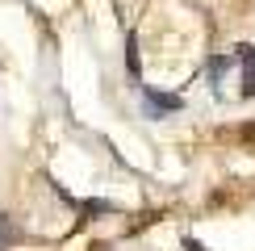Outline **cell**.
<instances>
[{
  "label": "cell",
  "mask_w": 255,
  "mask_h": 251,
  "mask_svg": "<svg viewBox=\"0 0 255 251\" xmlns=\"http://www.w3.org/2000/svg\"><path fill=\"white\" fill-rule=\"evenodd\" d=\"M239 59H243V97H255V50L239 46Z\"/></svg>",
  "instance_id": "6da1fadb"
},
{
  "label": "cell",
  "mask_w": 255,
  "mask_h": 251,
  "mask_svg": "<svg viewBox=\"0 0 255 251\" xmlns=\"http://www.w3.org/2000/svg\"><path fill=\"white\" fill-rule=\"evenodd\" d=\"M13 239H17V230H13V222H8V218L0 214V251H4L8 243H13Z\"/></svg>",
  "instance_id": "7a4b0ae2"
},
{
  "label": "cell",
  "mask_w": 255,
  "mask_h": 251,
  "mask_svg": "<svg viewBox=\"0 0 255 251\" xmlns=\"http://www.w3.org/2000/svg\"><path fill=\"white\" fill-rule=\"evenodd\" d=\"M184 251H205V247H201L197 239H184Z\"/></svg>",
  "instance_id": "3957f363"
}]
</instances>
